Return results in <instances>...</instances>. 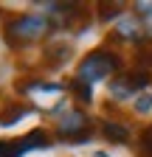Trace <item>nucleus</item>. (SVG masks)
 <instances>
[{
    "label": "nucleus",
    "mask_w": 152,
    "mask_h": 157,
    "mask_svg": "<svg viewBox=\"0 0 152 157\" xmlns=\"http://www.w3.org/2000/svg\"><path fill=\"white\" fill-rule=\"evenodd\" d=\"M121 65H124V59H121L118 51H113V48H96V51H90L79 62L76 78H82V82H87V84L104 82V78H116L121 73Z\"/></svg>",
    "instance_id": "obj_1"
},
{
    "label": "nucleus",
    "mask_w": 152,
    "mask_h": 157,
    "mask_svg": "<svg viewBox=\"0 0 152 157\" xmlns=\"http://www.w3.org/2000/svg\"><path fill=\"white\" fill-rule=\"evenodd\" d=\"M51 28L54 25H51V20L45 14H17V17H11L3 25V36H6V42L17 51L26 42H34V39L45 36Z\"/></svg>",
    "instance_id": "obj_2"
},
{
    "label": "nucleus",
    "mask_w": 152,
    "mask_h": 157,
    "mask_svg": "<svg viewBox=\"0 0 152 157\" xmlns=\"http://www.w3.org/2000/svg\"><path fill=\"white\" fill-rule=\"evenodd\" d=\"M152 82V73L144 70H130V73H118L116 78H110V98L113 101H132V95H141V90H146Z\"/></svg>",
    "instance_id": "obj_3"
},
{
    "label": "nucleus",
    "mask_w": 152,
    "mask_h": 157,
    "mask_svg": "<svg viewBox=\"0 0 152 157\" xmlns=\"http://www.w3.org/2000/svg\"><path fill=\"white\" fill-rule=\"evenodd\" d=\"M56 135L70 143H85V140H90L93 129H90V121L82 109H65V115L56 124Z\"/></svg>",
    "instance_id": "obj_4"
},
{
    "label": "nucleus",
    "mask_w": 152,
    "mask_h": 157,
    "mask_svg": "<svg viewBox=\"0 0 152 157\" xmlns=\"http://www.w3.org/2000/svg\"><path fill=\"white\" fill-rule=\"evenodd\" d=\"M113 39H124V42L141 45V42H146V39H152V34L141 25L138 17H124L121 23L116 25V31H113Z\"/></svg>",
    "instance_id": "obj_5"
},
{
    "label": "nucleus",
    "mask_w": 152,
    "mask_h": 157,
    "mask_svg": "<svg viewBox=\"0 0 152 157\" xmlns=\"http://www.w3.org/2000/svg\"><path fill=\"white\" fill-rule=\"evenodd\" d=\"M14 146H17V151H20V157H23L31 149H48L51 146V135L45 129H31L28 135L20 137V140H14Z\"/></svg>",
    "instance_id": "obj_6"
},
{
    "label": "nucleus",
    "mask_w": 152,
    "mask_h": 157,
    "mask_svg": "<svg viewBox=\"0 0 152 157\" xmlns=\"http://www.w3.org/2000/svg\"><path fill=\"white\" fill-rule=\"evenodd\" d=\"M68 93H70L82 107H90V101H93V84L82 82V78H76V76L68 82Z\"/></svg>",
    "instance_id": "obj_7"
},
{
    "label": "nucleus",
    "mask_w": 152,
    "mask_h": 157,
    "mask_svg": "<svg viewBox=\"0 0 152 157\" xmlns=\"http://www.w3.org/2000/svg\"><path fill=\"white\" fill-rule=\"evenodd\" d=\"M102 135L110 143H130V129L118 121H102Z\"/></svg>",
    "instance_id": "obj_8"
},
{
    "label": "nucleus",
    "mask_w": 152,
    "mask_h": 157,
    "mask_svg": "<svg viewBox=\"0 0 152 157\" xmlns=\"http://www.w3.org/2000/svg\"><path fill=\"white\" fill-rule=\"evenodd\" d=\"M132 65L135 70H144V73H152V39L135 45V56H132Z\"/></svg>",
    "instance_id": "obj_9"
},
{
    "label": "nucleus",
    "mask_w": 152,
    "mask_h": 157,
    "mask_svg": "<svg viewBox=\"0 0 152 157\" xmlns=\"http://www.w3.org/2000/svg\"><path fill=\"white\" fill-rule=\"evenodd\" d=\"M31 112V107H26V104H6L3 107V112H0V126H14L20 118H26Z\"/></svg>",
    "instance_id": "obj_10"
},
{
    "label": "nucleus",
    "mask_w": 152,
    "mask_h": 157,
    "mask_svg": "<svg viewBox=\"0 0 152 157\" xmlns=\"http://www.w3.org/2000/svg\"><path fill=\"white\" fill-rule=\"evenodd\" d=\"M42 56H45V65L48 67H62L70 59V48L68 45H48Z\"/></svg>",
    "instance_id": "obj_11"
},
{
    "label": "nucleus",
    "mask_w": 152,
    "mask_h": 157,
    "mask_svg": "<svg viewBox=\"0 0 152 157\" xmlns=\"http://www.w3.org/2000/svg\"><path fill=\"white\" fill-rule=\"evenodd\" d=\"M138 157H152V126H144L138 135Z\"/></svg>",
    "instance_id": "obj_12"
},
{
    "label": "nucleus",
    "mask_w": 152,
    "mask_h": 157,
    "mask_svg": "<svg viewBox=\"0 0 152 157\" xmlns=\"http://www.w3.org/2000/svg\"><path fill=\"white\" fill-rule=\"evenodd\" d=\"M99 9H102V20L107 23V20H116V17H121V9H124V3H99Z\"/></svg>",
    "instance_id": "obj_13"
},
{
    "label": "nucleus",
    "mask_w": 152,
    "mask_h": 157,
    "mask_svg": "<svg viewBox=\"0 0 152 157\" xmlns=\"http://www.w3.org/2000/svg\"><path fill=\"white\" fill-rule=\"evenodd\" d=\"M132 107H135V112H149L152 109V93H141Z\"/></svg>",
    "instance_id": "obj_14"
},
{
    "label": "nucleus",
    "mask_w": 152,
    "mask_h": 157,
    "mask_svg": "<svg viewBox=\"0 0 152 157\" xmlns=\"http://www.w3.org/2000/svg\"><path fill=\"white\" fill-rule=\"evenodd\" d=\"M135 9H138L141 17H149L152 20V3H135Z\"/></svg>",
    "instance_id": "obj_15"
},
{
    "label": "nucleus",
    "mask_w": 152,
    "mask_h": 157,
    "mask_svg": "<svg viewBox=\"0 0 152 157\" xmlns=\"http://www.w3.org/2000/svg\"><path fill=\"white\" fill-rule=\"evenodd\" d=\"M96 157H110V154L107 151H96Z\"/></svg>",
    "instance_id": "obj_16"
}]
</instances>
